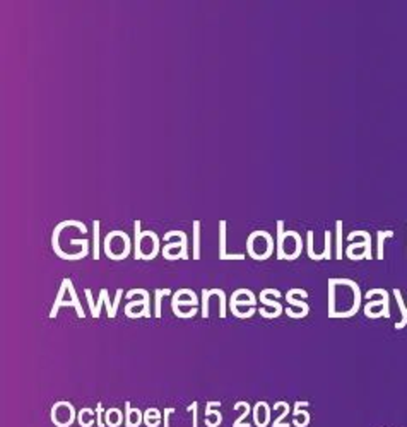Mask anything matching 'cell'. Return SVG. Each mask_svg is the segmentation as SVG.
Instances as JSON below:
<instances>
[{"instance_id": "1", "label": "cell", "mask_w": 407, "mask_h": 427, "mask_svg": "<svg viewBox=\"0 0 407 427\" xmlns=\"http://www.w3.org/2000/svg\"><path fill=\"white\" fill-rule=\"evenodd\" d=\"M62 306H74L75 311H77V314H79V318H86V313H84L82 304L79 302V297H77V292H75V289H74V284H72V281L67 277L60 282L58 294H57V297H55V302H53L51 311H50L51 320L57 318L58 309L62 308Z\"/></svg>"}, {"instance_id": "2", "label": "cell", "mask_w": 407, "mask_h": 427, "mask_svg": "<svg viewBox=\"0 0 407 427\" xmlns=\"http://www.w3.org/2000/svg\"><path fill=\"white\" fill-rule=\"evenodd\" d=\"M65 227H77V229H81L82 234L87 233V227L84 226L81 221H74V219H70V221H62L58 226H55L53 233H51V250H53L55 253H57V257H60L62 260H67V262L82 260L84 257H87V255H89V251H81V253L70 255V253H65V251L60 248V245H58V236H60V233H62V231L65 229Z\"/></svg>"}, {"instance_id": "3", "label": "cell", "mask_w": 407, "mask_h": 427, "mask_svg": "<svg viewBox=\"0 0 407 427\" xmlns=\"http://www.w3.org/2000/svg\"><path fill=\"white\" fill-rule=\"evenodd\" d=\"M50 419H51V424H55V426H57L60 421L58 427H70L75 421H77V412H75L74 405H72L70 402L58 400L51 405Z\"/></svg>"}, {"instance_id": "4", "label": "cell", "mask_w": 407, "mask_h": 427, "mask_svg": "<svg viewBox=\"0 0 407 427\" xmlns=\"http://www.w3.org/2000/svg\"><path fill=\"white\" fill-rule=\"evenodd\" d=\"M178 236L180 241H173V243H168L165 248L161 250L163 257H168L171 250H177V248H182L180 250V255H182V260H189V239H187V234L183 231H168V233L163 236L165 241H170L171 238Z\"/></svg>"}, {"instance_id": "5", "label": "cell", "mask_w": 407, "mask_h": 427, "mask_svg": "<svg viewBox=\"0 0 407 427\" xmlns=\"http://www.w3.org/2000/svg\"><path fill=\"white\" fill-rule=\"evenodd\" d=\"M142 296L141 301H129V304L125 306V314L134 311V308H139L142 306V316L144 318H151V297H149V292L146 289H132L129 292L125 294L127 299H132L134 296Z\"/></svg>"}, {"instance_id": "6", "label": "cell", "mask_w": 407, "mask_h": 427, "mask_svg": "<svg viewBox=\"0 0 407 427\" xmlns=\"http://www.w3.org/2000/svg\"><path fill=\"white\" fill-rule=\"evenodd\" d=\"M253 422L257 427H267L270 422V407L267 402H257L253 407Z\"/></svg>"}, {"instance_id": "7", "label": "cell", "mask_w": 407, "mask_h": 427, "mask_svg": "<svg viewBox=\"0 0 407 427\" xmlns=\"http://www.w3.org/2000/svg\"><path fill=\"white\" fill-rule=\"evenodd\" d=\"M144 422V412L137 407L132 409L130 402H125V426L127 427H139Z\"/></svg>"}, {"instance_id": "8", "label": "cell", "mask_w": 407, "mask_h": 427, "mask_svg": "<svg viewBox=\"0 0 407 427\" xmlns=\"http://www.w3.org/2000/svg\"><path fill=\"white\" fill-rule=\"evenodd\" d=\"M125 422V414L120 412L117 407H111V409L105 410V426L106 427H120Z\"/></svg>"}, {"instance_id": "9", "label": "cell", "mask_w": 407, "mask_h": 427, "mask_svg": "<svg viewBox=\"0 0 407 427\" xmlns=\"http://www.w3.org/2000/svg\"><path fill=\"white\" fill-rule=\"evenodd\" d=\"M142 229H141V221H134V258L135 260H142Z\"/></svg>"}, {"instance_id": "10", "label": "cell", "mask_w": 407, "mask_h": 427, "mask_svg": "<svg viewBox=\"0 0 407 427\" xmlns=\"http://www.w3.org/2000/svg\"><path fill=\"white\" fill-rule=\"evenodd\" d=\"M77 422L81 427H93L96 424V410L91 407H84L77 412Z\"/></svg>"}, {"instance_id": "11", "label": "cell", "mask_w": 407, "mask_h": 427, "mask_svg": "<svg viewBox=\"0 0 407 427\" xmlns=\"http://www.w3.org/2000/svg\"><path fill=\"white\" fill-rule=\"evenodd\" d=\"M161 416L163 414L159 412L158 409L151 407V409H147L146 412H144V424L147 427H159V424H161Z\"/></svg>"}, {"instance_id": "12", "label": "cell", "mask_w": 407, "mask_h": 427, "mask_svg": "<svg viewBox=\"0 0 407 427\" xmlns=\"http://www.w3.org/2000/svg\"><path fill=\"white\" fill-rule=\"evenodd\" d=\"M394 296L395 299H397V304H399V309H401V314H402V320L399 323H395V328L401 330L404 328V326L407 325V306L404 304V301H402V294L399 289H394Z\"/></svg>"}, {"instance_id": "13", "label": "cell", "mask_w": 407, "mask_h": 427, "mask_svg": "<svg viewBox=\"0 0 407 427\" xmlns=\"http://www.w3.org/2000/svg\"><path fill=\"white\" fill-rule=\"evenodd\" d=\"M284 222L277 221V248H275V253H277L279 260H284Z\"/></svg>"}, {"instance_id": "14", "label": "cell", "mask_w": 407, "mask_h": 427, "mask_svg": "<svg viewBox=\"0 0 407 427\" xmlns=\"http://www.w3.org/2000/svg\"><path fill=\"white\" fill-rule=\"evenodd\" d=\"M310 405V402H306V400H296L294 402V412H293V416H294V419H298V417H303L305 419V422L306 424H310V421H311V416L308 412H306V407Z\"/></svg>"}, {"instance_id": "15", "label": "cell", "mask_w": 407, "mask_h": 427, "mask_svg": "<svg viewBox=\"0 0 407 427\" xmlns=\"http://www.w3.org/2000/svg\"><path fill=\"white\" fill-rule=\"evenodd\" d=\"M194 260H201V221H194Z\"/></svg>"}, {"instance_id": "16", "label": "cell", "mask_w": 407, "mask_h": 427, "mask_svg": "<svg viewBox=\"0 0 407 427\" xmlns=\"http://www.w3.org/2000/svg\"><path fill=\"white\" fill-rule=\"evenodd\" d=\"M226 221L219 222V258L226 260Z\"/></svg>"}, {"instance_id": "17", "label": "cell", "mask_w": 407, "mask_h": 427, "mask_svg": "<svg viewBox=\"0 0 407 427\" xmlns=\"http://www.w3.org/2000/svg\"><path fill=\"white\" fill-rule=\"evenodd\" d=\"M238 409H243V414L241 416H239L236 421H234V427H245L243 426V421H245L246 417H248V414L251 412V407H250V404L248 402H236V404H234V410H238Z\"/></svg>"}, {"instance_id": "18", "label": "cell", "mask_w": 407, "mask_h": 427, "mask_svg": "<svg viewBox=\"0 0 407 427\" xmlns=\"http://www.w3.org/2000/svg\"><path fill=\"white\" fill-rule=\"evenodd\" d=\"M99 226L101 222L93 221V258L99 260Z\"/></svg>"}, {"instance_id": "19", "label": "cell", "mask_w": 407, "mask_h": 427, "mask_svg": "<svg viewBox=\"0 0 407 427\" xmlns=\"http://www.w3.org/2000/svg\"><path fill=\"white\" fill-rule=\"evenodd\" d=\"M335 257L342 260V221L335 222Z\"/></svg>"}, {"instance_id": "20", "label": "cell", "mask_w": 407, "mask_h": 427, "mask_svg": "<svg viewBox=\"0 0 407 427\" xmlns=\"http://www.w3.org/2000/svg\"><path fill=\"white\" fill-rule=\"evenodd\" d=\"M171 294V289H158L156 290V296H154V316L156 318H161V299L163 296H170Z\"/></svg>"}, {"instance_id": "21", "label": "cell", "mask_w": 407, "mask_h": 427, "mask_svg": "<svg viewBox=\"0 0 407 427\" xmlns=\"http://www.w3.org/2000/svg\"><path fill=\"white\" fill-rule=\"evenodd\" d=\"M335 308H337V299H335V284L332 279H329V316L334 318Z\"/></svg>"}, {"instance_id": "22", "label": "cell", "mask_w": 407, "mask_h": 427, "mask_svg": "<svg viewBox=\"0 0 407 427\" xmlns=\"http://www.w3.org/2000/svg\"><path fill=\"white\" fill-rule=\"evenodd\" d=\"M378 251H377V257L380 258V260H383V257H385V255H383V243H385V239L387 238H394V231H378Z\"/></svg>"}, {"instance_id": "23", "label": "cell", "mask_w": 407, "mask_h": 427, "mask_svg": "<svg viewBox=\"0 0 407 427\" xmlns=\"http://www.w3.org/2000/svg\"><path fill=\"white\" fill-rule=\"evenodd\" d=\"M284 297H286V301L289 302V304H293V306H298V308H301V311H303V313H305V314H308V313H310V306L306 304L305 301H299V299H294V296H293V294H291V290H287Z\"/></svg>"}, {"instance_id": "24", "label": "cell", "mask_w": 407, "mask_h": 427, "mask_svg": "<svg viewBox=\"0 0 407 427\" xmlns=\"http://www.w3.org/2000/svg\"><path fill=\"white\" fill-rule=\"evenodd\" d=\"M306 253H308V257L311 260H315V262L322 260V257H318L313 251V231H308V233H306Z\"/></svg>"}, {"instance_id": "25", "label": "cell", "mask_w": 407, "mask_h": 427, "mask_svg": "<svg viewBox=\"0 0 407 427\" xmlns=\"http://www.w3.org/2000/svg\"><path fill=\"white\" fill-rule=\"evenodd\" d=\"M108 294V289H101L99 290V297H98V302H96V308L93 311V318H99V314H101V308L105 306V297Z\"/></svg>"}, {"instance_id": "26", "label": "cell", "mask_w": 407, "mask_h": 427, "mask_svg": "<svg viewBox=\"0 0 407 427\" xmlns=\"http://www.w3.org/2000/svg\"><path fill=\"white\" fill-rule=\"evenodd\" d=\"M260 301L263 302V304L265 306H272V308L275 309V314H282L284 313V308H282V304H279L277 301H274V299H267L265 296H263V294H260Z\"/></svg>"}, {"instance_id": "27", "label": "cell", "mask_w": 407, "mask_h": 427, "mask_svg": "<svg viewBox=\"0 0 407 427\" xmlns=\"http://www.w3.org/2000/svg\"><path fill=\"white\" fill-rule=\"evenodd\" d=\"M209 289H202V318H209Z\"/></svg>"}, {"instance_id": "28", "label": "cell", "mask_w": 407, "mask_h": 427, "mask_svg": "<svg viewBox=\"0 0 407 427\" xmlns=\"http://www.w3.org/2000/svg\"><path fill=\"white\" fill-rule=\"evenodd\" d=\"M96 424H98V427H106L105 426V407H103L101 402L96 405Z\"/></svg>"}, {"instance_id": "29", "label": "cell", "mask_w": 407, "mask_h": 427, "mask_svg": "<svg viewBox=\"0 0 407 427\" xmlns=\"http://www.w3.org/2000/svg\"><path fill=\"white\" fill-rule=\"evenodd\" d=\"M289 416V404H286V407H284V412L281 414V416H279L277 419H275V421L272 422V427H289L287 424H282V421H284V419Z\"/></svg>"}, {"instance_id": "30", "label": "cell", "mask_w": 407, "mask_h": 427, "mask_svg": "<svg viewBox=\"0 0 407 427\" xmlns=\"http://www.w3.org/2000/svg\"><path fill=\"white\" fill-rule=\"evenodd\" d=\"M330 236H332V233L330 231H325V250H323V255H325V260H330L332 258V253H330Z\"/></svg>"}, {"instance_id": "31", "label": "cell", "mask_w": 407, "mask_h": 427, "mask_svg": "<svg viewBox=\"0 0 407 427\" xmlns=\"http://www.w3.org/2000/svg\"><path fill=\"white\" fill-rule=\"evenodd\" d=\"M197 409H199V402H194L192 405L187 407V412H192V414H194V422H192V426H194V427L199 426V414H197Z\"/></svg>"}, {"instance_id": "32", "label": "cell", "mask_w": 407, "mask_h": 427, "mask_svg": "<svg viewBox=\"0 0 407 427\" xmlns=\"http://www.w3.org/2000/svg\"><path fill=\"white\" fill-rule=\"evenodd\" d=\"M171 414H175V407H166V409L163 410V426L165 427H170V416Z\"/></svg>"}, {"instance_id": "33", "label": "cell", "mask_w": 407, "mask_h": 427, "mask_svg": "<svg viewBox=\"0 0 407 427\" xmlns=\"http://www.w3.org/2000/svg\"><path fill=\"white\" fill-rule=\"evenodd\" d=\"M70 246H81L82 250H89V239H70Z\"/></svg>"}]
</instances>
